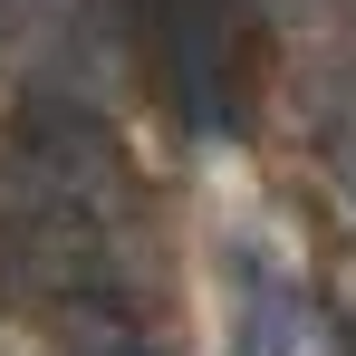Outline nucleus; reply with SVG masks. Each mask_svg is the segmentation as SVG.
<instances>
[{"label": "nucleus", "instance_id": "f03ea898", "mask_svg": "<svg viewBox=\"0 0 356 356\" xmlns=\"http://www.w3.org/2000/svg\"><path fill=\"white\" fill-rule=\"evenodd\" d=\"M97 356H145V347H125V337H116V347H97Z\"/></svg>", "mask_w": 356, "mask_h": 356}, {"label": "nucleus", "instance_id": "f257e3e1", "mask_svg": "<svg viewBox=\"0 0 356 356\" xmlns=\"http://www.w3.org/2000/svg\"><path fill=\"white\" fill-rule=\"evenodd\" d=\"M298 347V308L280 270H250V318H241V356H289Z\"/></svg>", "mask_w": 356, "mask_h": 356}]
</instances>
